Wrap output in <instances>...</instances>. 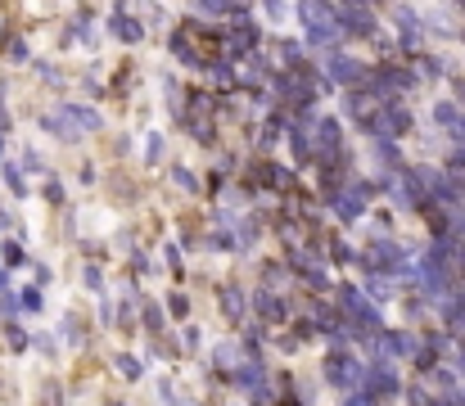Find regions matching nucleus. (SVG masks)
<instances>
[{
	"mask_svg": "<svg viewBox=\"0 0 465 406\" xmlns=\"http://www.w3.org/2000/svg\"><path fill=\"white\" fill-rule=\"evenodd\" d=\"M298 19H303L316 50H335L339 45V23H335V10L325 0H298Z\"/></svg>",
	"mask_w": 465,
	"mask_h": 406,
	"instance_id": "obj_1",
	"label": "nucleus"
},
{
	"mask_svg": "<svg viewBox=\"0 0 465 406\" xmlns=\"http://www.w3.org/2000/svg\"><path fill=\"white\" fill-rule=\"evenodd\" d=\"M366 374H361V361L357 357H344V353H335L330 357V384H339V388H357Z\"/></svg>",
	"mask_w": 465,
	"mask_h": 406,
	"instance_id": "obj_2",
	"label": "nucleus"
},
{
	"mask_svg": "<svg viewBox=\"0 0 465 406\" xmlns=\"http://www.w3.org/2000/svg\"><path fill=\"white\" fill-rule=\"evenodd\" d=\"M330 77H335L339 86H361L370 77V68L357 64V59H344V54H330Z\"/></svg>",
	"mask_w": 465,
	"mask_h": 406,
	"instance_id": "obj_3",
	"label": "nucleus"
},
{
	"mask_svg": "<svg viewBox=\"0 0 465 406\" xmlns=\"http://www.w3.org/2000/svg\"><path fill=\"white\" fill-rule=\"evenodd\" d=\"M375 127L384 131V136H402V131L412 127V113H407L402 104H384V108L375 113Z\"/></svg>",
	"mask_w": 465,
	"mask_h": 406,
	"instance_id": "obj_4",
	"label": "nucleus"
},
{
	"mask_svg": "<svg viewBox=\"0 0 465 406\" xmlns=\"http://www.w3.org/2000/svg\"><path fill=\"white\" fill-rule=\"evenodd\" d=\"M433 122L443 131H452L456 140H465V113L452 104V99H438V104H433Z\"/></svg>",
	"mask_w": 465,
	"mask_h": 406,
	"instance_id": "obj_5",
	"label": "nucleus"
},
{
	"mask_svg": "<svg viewBox=\"0 0 465 406\" xmlns=\"http://www.w3.org/2000/svg\"><path fill=\"white\" fill-rule=\"evenodd\" d=\"M235 384H239V393H249L253 402L267 397V374H262V366H239V370H235Z\"/></svg>",
	"mask_w": 465,
	"mask_h": 406,
	"instance_id": "obj_6",
	"label": "nucleus"
},
{
	"mask_svg": "<svg viewBox=\"0 0 465 406\" xmlns=\"http://www.w3.org/2000/svg\"><path fill=\"white\" fill-rule=\"evenodd\" d=\"M59 113H64V118L77 127V136H82V131H99V127H104V118H99L91 104H64Z\"/></svg>",
	"mask_w": 465,
	"mask_h": 406,
	"instance_id": "obj_7",
	"label": "nucleus"
},
{
	"mask_svg": "<svg viewBox=\"0 0 465 406\" xmlns=\"http://www.w3.org/2000/svg\"><path fill=\"white\" fill-rule=\"evenodd\" d=\"M366 185H353V194H339V199H335V213L339 217H344V222H353V217H361V213H366Z\"/></svg>",
	"mask_w": 465,
	"mask_h": 406,
	"instance_id": "obj_8",
	"label": "nucleus"
},
{
	"mask_svg": "<svg viewBox=\"0 0 465 406\" xmlns=\"http://www.w3.org/2000/svg\"><path fill=\"white\" fill-rule=\"evenodd\" d=\"M335 23H339V32H353V36H366V32H375V19H370L366 10H344Z\"/></svg>",
	"mask_w": 465,
	"mask_h": 406,
	"instance_id": "obj_9",
	"label": "nucleus"
},
{
	"mask_svg": "<svg viewBox=\"0 0 465 406\" xmlns=\"http://www.w3.org/2000/svg\"><path fill=\"white\" fill-rule=\"evenodd\" d=\"M108 32L118 36V41H141V23L127 19V14H113V19H108Z\"/></svg>",
	"mask_w": 465,
	"mask_h": 406,
	"instance_id": "obj_10",
	"label": "nucleus"
},
{
	"mask_svg": "<svg viewBox=\"0 0 465 406\" xmlns=\"http://www.w3.org/2000/svg\"><path fill=\"white\" fill-rule=\"evenodd\" d=\"M370 262H375V267H398V262H402V248L398 244H375V248H370Z\"/></svg>",
	"mask_w": 465,
	"mask_h": 406,
	"instance_id": "obj_11",
	"label": "nucleus"
},
{
	"mask_svg": "<svg viewBox=\"0 0 465 406\" xmlns=\"http://www.w3.org/2000/svg\"><path fill=\"white\" fill-rule=\"evenodd\" d=\"M370 384H375V393H398V374H393V366H375V374H370Z\"/></svg>",
	"mask_w": 465,
	"mask_h": 406,
	"instance_id": "obj_12",
	"label": "nucleus"
},
{
	"mask_svg": "<svg viewBox=\"0 0 465 406\" xmlns=\"http://www.w3.org/2000/svg\"><path fill=\"white\" fill-rule=\"evenodd\" d=\"M258 311L267 316V321H285V302L271 298V294H258Z\"/></svg>",
	"mask_w": 465,
	"mask_h": 406,
	"instance_id": "obj_13",
	"label": "nucleus"
},
{
	"mask_svg": "<svg viewBox=\"0 0 465 406\" xmlns=\"http://www.w3.org/2000/svg\"><path fill=\"white\" fill-rule=\"evenodd\" d=\"M45 131H54L59 140H77V127L64 118V113H54V118H45Z\"/></svg>",
	"mask_w": 465,
	"mask_h": 406,
	"instance_id": "obj_14",
	"label": "nucleus"
},
{
	"mask_svg": "<svg viewBox=\"0 0 465 406\" xmlns=\"http://www.w3.org/2000/svg\"><path fill=\"white\" fill-rule=\"evenodd\" d=\"M145 158H150V163L163 158V136H158V131H150V136H145Z\"/></svg>",
	"mask_w": 465,
	"mask_h": 406,
	"instance_id": "obj_15",
	"label": "nucleus"
},
{
	"mask_svg": "<svg viewBox=\"0 0 465 406\" xmlns=\"http://www.w3.org/2000/svg\"><path fill=\"white\" fill-rule=\"evenodd\" d=\"M213 361H217V366H235V343H217Z\"/></svg>",
	"mask_w": 465,
	"mask_h": 406,
	"instance_id": "obj_16",
	"label": "nucleus"
},
{
	"mask_svg": "<svg viewBox=\"0 0 465 406\" xmlns=\"http://www.w3.org/2000/svg\"><path fill=\"white\" fill-rule=\"evenodd\" d=\"M5 181H10L14 194H27V181H23V171H19V167H5Z\"/></svg>",
	"mask_w": 465,
	"mask_h": 406,
	"instance_id": "obj_17",
	"label": "nucleus"
},
{
	"mask_svg": "<svg viewBox=\"0 0 465 406\" xmlns=\"http://www.w3.org/2000/svg\"><path fill=\"white\" fill-rule=\"evenodd\" d=\"M172 50H176V59L195 64V50H190V41H185V36H172Z\"/></svg>",
	"mask_w": 465,
	"mask_h": 406,
	"instance_id": "obj_18",
	"label": "nucleus"
},
{
	"mask_svg": "<svg viewBox=\"0 0 465 406\" xmlns=\"http://www.w3.org/2000/svg\"><path fill=\"white\" fill-rule=\"evenodd\" d=\"M19 307H27V311H41V294H36V289H23V294H19Z\"/></svg>",
	"mask_w": 465,
	"mask_h": 406,
	"instance_id": "obj_19",
	"label": "nucleus"
},
{
	"mask_svg": "<svg viewBox=\"0 0 465 406\" xmlns=\"http://www.w3.org/2000/svg\"><path fill=\"white\" fill-rule=\"evenodd\" d=\"M118 370L127 374V379H141V361H136V357H118Z\"/></svg>",
	"mask_w": 465,
	"mask_h": 406,
	"instance_id": "obj_20",
	"label": "nucleus"
},
{
	"mask_svg": "<svg viewBox=\"0 0 465 406\" xmlns=\"http://www.w3.org/2000/svg\"><path fill=\"white\" fill-rule=\"evenodd\" d=\"M262 10H267V19H276V23L289 14V10H285V0H262Z\"/></svg>",
	"mask_w": 465,
	"mask_h": 406,
	"instance_id": "obj_21",
	"label": "nucleus"
},
{
	"mask_svg": "<svg viewBox=\"0 0 465 406\" xmlns=\"http://www.w3.org/2000/svg\"><path fill=\"white\" fill-rule=\"evenodd\" d=\"M172 181L181 185V190H195V176H190V171H185V167H172Z\"/></svg>",
	"mask_w": 465,
	"mask_h": 406,
	"instance_id": "obj_22",
	"label": "nucleus"
},
{
	"mask_svg": "<svg viewBox=\"0 0 465 406\" xmlns=\"http://www.w3.org/2000/svg\"><path fill=\"white\" fill-rule=\"evenodd\" d=\"M281 54H285V64H298L303 54H298V41H281Z\"/></svg>",
	"mask_w": 465,
	"mask_h": 406,
	"instance_id": "obj_23",
	"label": "nucleus"
},
{
	"mask_svg": "<svg viewBox=\"0 0 465 406\" xmlns=\"http://www.w3.org/2000/svg\"><path fill=\"white\" fill-rule=\"evenodd\" d=\"M145 325H150V330H158V325H163V311H158V302H150V307H145Z\"/></svg>",
	"mask_w": 465,
	"mask_h": 406,
	"instance_id": "obj_24",
	"label": "nucleus"
},
{
	"mask_svg": "<svg viewBox=\"0 0 465 406\" xmlns=\"http://www.w3.org/2000/svg\"><path fill=\"white\" fill-rule=\"evenodd\" d=\"M226 311H230V316H239V311H244V298H239V294H226Z\"/></svg>",
	"mask_w": 465,
	"mask_h": 406,
	"instance_id": "obj_25",
	"label": "nucleus"
},
{
	"mask_svg": "<svg viewBox=\"0 0 465 406\" xmlns=\"http://www.w3.org/2000/svg\"><path fill=\"white\" fill-rule=\"evenodd\" d=\"M5 257H10V267H19V257H23V248H19V244H5Z\"/></svg>",
	"mask_w": 465,
	"mask_h": 406,
	"instance_id": "obj_26",
	"label": "nucleus"
},
{
	"mask_svg": "<svg viewBox=\"0 0 465 406\" xmlns=\"http://www.w3.org/2000/svg\"><path fill=\"white\" fill-rule=\"evenodd\" d=\"M370 0H344V10H366Z\"/></svg>",
	"mask_w": 465,
	"mask_h": 406,
	"instance_id": "obj_27",
	"label": "nucleus"
},
{
	"mask_svg": "<svg viewBox=\"0 0 465 406\" xmlns=\"http://www.w3.org/2000/svg\"><path fill=\"white\" fill-rule=\"evenodd\" d=\"M461 99H465V82H461Z\"/></svg>",
	"mask_w": 465,
	"mask_h": 406,
	"instance_id": "obj_28",
	"label": "nucleus"
}]
</instances>
